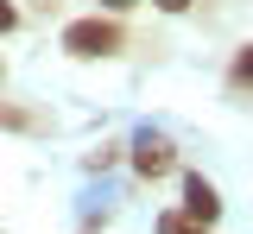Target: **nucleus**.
<instances>
[{"instance_id": "1", "label": "nucleus", "mask_w": 253, "mask_h": 234, "mask_svg": "<svg viewBox=\"0 0 253 234\" xmlns=\"http://www.w3.org/2000/svg\"><path fill=\"white\" fill-rule=\"evenodd\" d=\"M63 51H70V57H114V51H121V26L101 19V13H95V19H70V26H63Z\"/></svg>"}, {"instance_id": "2", "label": "nucleus", "mask_w": 253, "mask_h": 234, "mask_svg": "<svg viewBox=\"0 0 253 234\" xmlns=\"http://www.w3.org/2000/svg\"><path fill=\"white\" fill-rule=\"evenodd\" d=\"M133 171H139L146 184H152V177H165V171H177V146H171L165 133H152V127H146V133L133 139Z\"/></svg>"}, {"instance_id": "3", "label": "nucleus", "mask_w": 253, "mask_h": 234, "mask_svg": "<svg viewBox=\"0 0 253 234\" xmlns=\"http://www.w3.org/2000/svg\"><path fill=\"white\" fill-rule=\"evenodd\" d=\"M184 215L196 222V228H215V222H221V196H215V184H209L203 171L184 177Z\"/></svg>"}, {"instance_id": "4", "label": "nucleus", "mask_w": 253, "mask_h": 234, "mask_svg": "<svg viewBox=\"0 0 253 234\" xmlns=\"http://www.w3.org/2000/svg\"><path fill=\"white\" fill-rule=\"evenodd\" d=\"M228 82H234L241 95L253 89V44H241V51H234V64H228Z\"/></svg>"}, {"instance_id": "5", "label": "nucleus", "mask_w": 253, "mask_h": 234, "mask_svg": "<svg viewBox=\"0 0 253 234\" xmlns=\"http://www.w3.org/2000/svg\"><path fill=\"white\" fill-rule=\"evenodd\" d=\"M158 234H203V228L190 222L184 209H171V215H158Z\"/></svg>"}, {"instance_id": "6", "label": "nucleus", "mask_w": 253, "mask_h": 234, "mask_svg": "<svg viewBox=\"0 0 253 234\" xmlns=\"http://www.w3.org/2000/svg\"><path fill=\"white\" fill-rule=\"evenodd\" d=\"M13 26H19V6H13V0H0V32H13Z\"/></svg>"}, {"instance_id": "7", "label": "nucleus", "mask_w": 253, "mask_h": 234, "mask_svg": "<svg viewBox=\"0 0 253 234\" xmlns=\"http://www.w3.org/2000/svg\"><path fill=\"white\" fill-rule=\"evenodd\" d=\"M152 6H165V13H190V0H152Z\"/></svg>"}, {"instance_id": "8", "label": "nucleus", "mask_w": 253, "mask_h": 234, "mask_svg": "<svg viewBox=\"0 0 253 234\" xmlns=\"http://www.w3.org/2000/svg\"><path fill=\"white\" fill-rule=\"evenodd\" d=\"M101 6H108V13H126V6H133V0H101Z\"/></svg>"}]
</instances>
